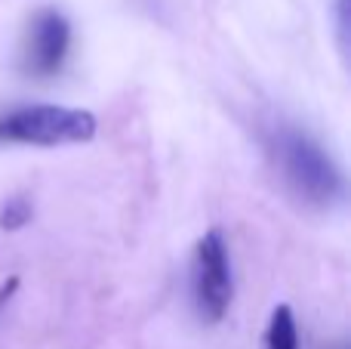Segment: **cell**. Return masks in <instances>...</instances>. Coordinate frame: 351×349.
<instances>
[{
  "mask_svg": "<svg viewBox=\"0 0 351 349\" xmlns=\"http://www.w3.org/2000/svg\"><path fill=\"white\" fill-rule=\"evenodd\" d=\"M265 152L299 201L327 210L346 198V177L339 164L305 127L274 121L265 130Z\"/></svg>",
  "mask_w": 351,
  "mask_h": 349,
  "instance_id": "6da1fadb",
  "label": "cell"
},
{
  "mask_svg": "<svg viewBox=\"0 0 351 349\" xmlns=\"http://www.w3.org/2000/svg\"><path fill=\"white\" fill-rule=\"evenodd\" d=\"M99 121L93 111L71 105H19L0 115V146H84L96 139Z\"/></svg>",
  "mask_w": 351,
  "mask_h": 349,
  "instance_id": "7a4b0ae2",
  "label": "cell"
},
{
  "mask_svg": "<svg viewBox=\"0 0 351 349\" xmlns=\"http://www.w3.org/2000/svg\"><path fill=\"white\" fill-rule=\"evenodd\" d=\"M191 300L204 322L216 325L228 315L234 300V272H231L228 241L219 229H210L197 238L191 260Z\"/></svg>",
  "mask_w": 351,
  "mask_h": 349,
  "instance_id": "3957f363",
  "label": "cell"
},
{
  "mask_svg": "<svg viewBox=\"0 0 351 349\" xmlns=\"http://www.w3.org/2000/svg\"><path fill=\"white\" fill-rule=\"evenodd\" d=\"M71 53V22L62 10L43 6L31 16L22 41V71L28 78L49 80L65 68Z\"/></svg>",
  "mask_w": 351,
  "mask_h": 349,
  "instance_id": "277c9868",
  "label": "cell"
},
{
  "mask_svg": "<svg viewBox=\"0 0 351 349\" xmlns=\"http://www.w3.org/2000/svg\"><path fill=\"white\" fill-rule=\"evenodd\" d=\"M265 349H299L296 313L287 303L271 309V319H268L265 328Z\"/></svg>",
  "mask_w": 351,
  "mask_h": 349,
  "instance_id": "5b68a950",
  "label": "cell"
},
{
  "mask_svg": "<svg viewBox=\"0 0 351 349\" xmlns=\"http://www.w3.org/2000/svg\"><path fill=\"white\" fill-rule=\"evenodd\" d=\"M34 216V207H31L28 198H10L0 210V226L3 229H22L25 223H31Z\"/></svg>",
  "mask_w": 351,
  "mask_h": 349,
  "instance_id": "8992f818",
  "label": "cell"
},
{
  "mask_svg": "<svg viewBox=\"0 0 351 349\" xmlns=\"http://www.w3.org/2000/svg\"><path fill=\"white\" fill-rule=\"evenodd\" d=\"M336 31H339V47L346 53L348 47V0H336Z\"/></svg>",
  "mask_w": 351,
  "mask_h": 349,
  "instance_id": "52a82bcc",
  "label": "cell"
}]
</instances>
